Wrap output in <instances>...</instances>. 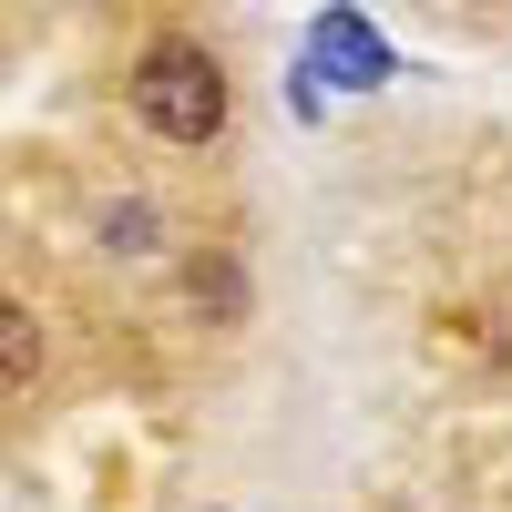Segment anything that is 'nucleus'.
<instances>
[{"label": "nucleus", "mask_w": 512, "mask_h": 512, "mask_svg": "<svg viewBox=\"0 0 512 512\" xmlns=\"http://www.w3.org/2000/svg\"><path fill=\"white\" fill-rule=\"evenodd\" d=\"M308 62L328 82H349V93H369V82H390V41H379L359 11H318L308 21Z\"/></svg>", "instance_id": "2"}, {"label": "nucleus", "mask_w": 512, "mask_h": 512, "mask_svg": "<svg viewBox=\"0 0 512 512\" xmlns=\"http://www.w3.org/2000/svg\"><path fill=\"white\" fill-rule=\"evenodd\" d=\"M134 123L154 144H216L226 134V62L205 52V41H144V62H134Z\"/></svg>", "instance_id": "1"}, {"label": "nucleus", "mask_w": 512, "mask_h": 512, "mask_svg": "<svg viewBox=\"0 0 512 512\" xmlns=\"http://www.w3.org/2000/svg\"><path fill=\"white\" fill-rule=\"evenodd\" d=\"M195 297H205V318H236V267H226V256H205V267H195Z\"/></svg>", "instance_id": "4"}, {"label": "nucleus", "mask_w": 512, "mask_h": 512, "mask_svg": "<svg viewBox=\"0 0 512 512\" xmlns=\"http://www.w3.org/2000/svg\"><path fill=\"white\" fill-rule=\"evenodd\" d=\"M41 390V318L21 308V297H0V410Z\"/></svg>", "instance_id": "3"}, {"label": "nucleus", "mask_w": 512, "mask_h": 512, "mask_svg": "<svg viewBox=\"0 0 512 512\" xmlns=\"http://www.w3.org/2000/svg\"><path fill=\"white\" fill-rule=\"evenodd\" d=\"M113 246L123 256H154V205H113Z\"/></svg>", "instance_id": "5"}]
</instances>
